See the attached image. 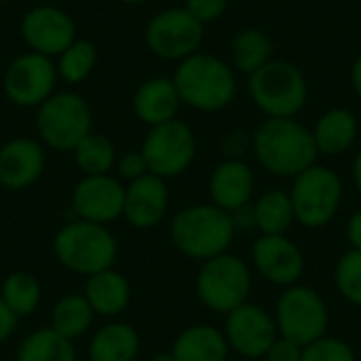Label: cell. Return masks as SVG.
<instances>
[{
	"instance_id": "6da1fadb",
	"label": "cell",
	"mask_w": 361,
	"mask_h": 361,
	"mask_svg": "<svg viewBox=\"0 0 361 361\" xmlns=\"http://www.w3.org/2000/svg\"><path fill=\"white\" fill-rule=\"evenodd\" d=\"M252 150L273 176L296 178L317 163V146L313 131L296 118H267L252 133Z\"/></svg>"
},
{
	"instance_id": "7a4b0ae2",
	"label": "cell",
	"mask_w": 361,
	"mask_h": 361,
	"mask_svg": "<svg viewBox=\"0 0 361 361\" xmlns=\"http://www.w3.org/2000/svg\"><path fill=\"white\" fill-rule=\"evenodd\" d=\"M235 224L228 212L214 203L186 205L169 222V239L173 247L190 260H212L226 254L235 241Z\"/></svg>"
},
{
	"instance_id": "3957f363",
	"label": "cell",
	"mask_w": 361,
	"mask_h": 361,
	"mask_svg": "<svg viewBox=\"0 0 361 361\" xmlns=\"http://www.w3.org/2000/svg\"><path fill=\"white\" fill-rule=\"evenodd\" d=\"M171 80L182 104L199 112H220L237 95L233 68L222 57L201 51L178 61Z\"/></svg>"
},
{
	"instance_id": "277c9868",
	"label": "cell",
	"mask_w": 361,
	"mask_h": 361,
	"mask_svg": "<svg viewBox=\"0 0 361 361\" xmlns=\"http://www.w3.org/2000/svg\"><path fill=\"white\" fill-rule=\"evenodd\" d=\"M53 254L66 271L91 277L114 269L118 258V241L108 226L74 218L55 233Z\"/></svg>"
},
{
	"instance_id": "5b68a950",
	"label": "cell",
	"mask_w": 361,
	"mask_h": 361,
	"mask_svg": "<svg viewBox=\"0 0 361 361\" xmlns=\"http://www.w3.org/2000/svg\"><path fill=\"white\" fill-rule=\"evenodd\" d=\"M247 91L267 118H296L309 99V82L302 70L275 57L247 76Z\"/></svg>"
},
{
	"instance_id": "8992f818",
	"label": "cell",
	"mask_w": 361,
	"mask_h": 361,
	"mask_svg": "<svg viewBox=\"0 0 361 361\" xmlns=\"http://www.w3.org/2000/svg\"><path fill=\"white\" fill-rule=\"evenodd\" d=\"M91 131V108L76 91H55L36 108V133L51 150L72 152Z\"/></svg>"
},
{
	"instance_id": "52a82bcc",
	"label": "cell",
	"mask_w": 361,
	"mask_h": 361,
	"mask_svg": "<svg viewBox=\"0 0 361 361\" xmlns=\"http://www.w3.org/2000/svg\"><path fill=\"white\" fill-rule=\"evenodd\" d=\"M195 286L203 307L214 313L228 315L237 307L250 302L252 271L243 258L226 252L201 262Z\"/></svg>"
},
{
	"instance_id": "ba28073f",
	"label": "cell",
	"mask_w": 361,
	"mask_h": 361,
	"mask_svg": "<svg viewBox=\"0 0 361 361\" xmlns=\"http://www.w3.org/2000/svg\"><path fill=\"white\" fill-rule=\"evenodd\" d=\"M343 192V180L334 169L311 165L292 180L290 199L296 222L313 231L328 226L341 209Z\"/></svg>"
},
{
	"instance_id": "9c48e42d",
	"label": "cell",
	"mask_w": 361,
	"mask_h": 361,
	"mask_svg": "<svg viewBox=\"0 0 361 361\" xmlns=\"http://www.w3.org/2000/svg\"><path fill=\"white\" fill-rule=\"evenodd\" d=\"M279 336L307 347L328 334L330 311L324 296L302 283L286 288L275 305Z\"/></svg>"
},
{
	"instance_id": "30bf717a",
	"label": "cell",
	"mask_w": 361,
	"mask_h": 361,
	"mask_svg": "<svg viewBox=\"0 0 361 361\" xmlns=\"http://www.w3.org/2000/svg\"><path fill=\"white\" fill-rule=\"evenodd\" d=\"M140 150L152 176L171 180L192 165L197 157V137L188 123L173 118L163 125L148 127Z\"/></svg>"
},
{
	"instance_id": "8fae6325",
	"label": "cell",
	"mask_w": 361,
	"mask_h": 361,
	"mask_svg": "<svg viewBox=\"0 0 361 361\" xmlns=\"http://www.w3.org/2000/svg\"><path fill=\"white\" fill-rule=\"evenodd\" d=\"M205 25L197 21L184 6L163 8L146 23L144 40L152 55L165 61H182L203 44Z\"/></svg>"
},
{
	"instance_id": "7c38bea8",
	"label": "cell",
	"mask_w": 361,
	"mask_h": 361,
	"mask_svg": "<svg viewBox=\"0 0 361 361\" xmlns=\"http://www.w3.org/2000/svg\"><path fill=\"white\" fill-rule=\"evenodd\" d=\"M59 80L53 57L25 51L8 61L2 76L4 97L17 108H38L55 93Z\"/></svg>"
},
{
	"instance_id": "4fadbf2b",
	"label": "cell",
	"mask_w": 361,
	"mask_h": 361,
	"mask_svg": "<svg viewBox=\"0 0 361 361\" xmlns=\"http://www.w3.org/2000/svg\"><path fill=\"white\" fill-rule=\"evenodd\" d=\"M19 32L30 51L59 57L76 40V23L70 13L53 4H36L21 17Z\"/></svg>"
},
{
	"instance_id": "5bb4252c",
	"label": "cell",
	"mask_w": 361,
	"mask_h": 361,
	"mask_svg": "<svg viewBox=\"0 0 361 361\" xmlns=\"http://www.w3.org/2000/svg\"><path fill=\"white\" fill-rule=\"evenodd\" d=\"M125 184L112 176H82L72 188V212L74 218L95 222V224H112L123 218L125 209Z\"/></svg>"
},
{
	"instance_id": "9a60e30c",
	"label": "cell",
	"mask_w": 361,
	"mask_h": 361,
	"mask_svg": "<svg viewBox=\"0 0 361 361\" xmlns=\"http://www.w3.org/2000/svg\"><path fill=\"white\" fill-rule=\"evenodd\" d=\"M250 256L256 273L283 290L300 283L307 269L302 250L288 235H260L252 243Z\"/></svg>"
},
{
	"instance_id": "2e32d148",
	"label": "cell",
	"mask_w": 361,
	"mask_h": 361,
	"mask_svg": "<svg viewBox=\"0 0 361 361\" xmlns=\"http://www.w3.org/2000/svg\"><path fill=\"white\" fill-rule=\"evenodd\" d=\"M224 336L228 347L247 360H260L279 338L275 317L260 305L245 302L226 315Z\"/></svg>"
},
{
	"instance_id": "e0dca14e",
	"label": "cell",
	"mask_w": 361,
	"mask_h": 361,
	"mask_svg": "<svg viewBox=\"0 0 361 361\" xmlns=\"http://www.w3.org/2000/svg\"><path fill=\"white\" fill-rule=\"evenodd\" d=\"M47 169L42 142L32 137H13L0 146V186L19 192L34 186Z\"/></svg>"
},
{
	"instance_id": "ac0fdd59",
	"label": "cell",
	"mask_w": 361,
	"mask_h": 361,
	"mask_svg": "<svg viewBox=\"0 0 361 361\" xmlns=\"http://www.w3.org/2000/svg\"><path fill=\"white\" fill-rule=\"evenodd\" d=\"M169 209L167 180L146 173L144 178L129 182L125 188L123 218L137 231H150L159 226Z\"/></svg>"
},
{
	"instance_id": "d6986e66",
	"label": "cell",
	"mask_w": 361,
	"mask_h": 361,
	"mask_svg": "<svg viewBox=\"0 0 361 361\" xmlns=\"http://www.w3.org/2000/svg\"><path fill=\"white\" fill-rule=\"evenodd\" d=\"M207 188H209L212 203L233 214L252 203L256 190V176L245 161L224 159L212 171Z\"/></svg>"
},
{
	"instance_id": "ffe728a7",
	"label": "cell",
	"mask_w": 361,
	"mask_h": 361,
	"mask_svg": "<svg viewBox=\"0 0 361 361\" xmlns=\"http://www.w3.org/2000/svg\"><path fill=\"white\" fill-rule=\"evenodd\" d=\"M131 106L137 121H142L148 127H154L178 118L182 99L171 78L152 76L135 89Z\"/></svg>"
},
{
	"instance_id": "44dd1931",
	"label": "cell",
	"mask_w": 361,
	"mask_h": 361,
	"mask_svg": "<svg viewBox=\"0 0 361 361\" xmlns=\"http://www.w3.org/2000/svg\"><path fill=\"white\" fill-rule=\"evenodd\" d=\"M95 317L116 319L131 305V283L116 269H108L87 277L82 290Z\"/></svg>"
},
{
	"instance_id": "7402d4cb",
	"label": "cell",
	"mask_w": 361,
	"mask_h": 361,
	"mask_svg": "<svg viewBox=\"0 0 361 361\" xmlns=\"http://www.w3.org/2000/svg\"><path fill=\"white\" fill-rule=\"evenodd\" d=\"M169 351L176 361H228L231 347L220 328L195 324L176 336Z\"/></svg>"
},
{
	"instance_id": "603a6c76",
	"label": "cell",
	"mask_w": 361,
	"mask_h": 361,
	"mask_svg": "<svg viewBox=\"0 0 361 361\" xmlns=\"http://www.w3.org/2000/svg\"><path fill=\"white\" fill-rule=\"evenodd\" d=\"M140 334L127 324L112 319L99 326L89 341V361H135L140 355Z\"/></svg>"
},
{
	"instance_id": "cb8c5ba5",
	"label": "cell",
	"mask_w": 361,
	"mask_h": 361,
	"mask_svg": "<svg viewBox=\"0 0 361 361\" xmlns=\"http://www.w3.org/2000/svg\"><path fill=\"white\" fill-rule=\"evenodd\" d=\"M360 135V123L357 116L347 108H330L326 110L315 127H313V140L319 154L326 157H341L355 144Z\"/></svg>"
},
{
	"instance_id": "d4e9b609",
	"label": "cell",
	"mask_w": 361,
	"mask_h": 361,
	"mask_svg": "<svg viewBox=\"0 0 361 361\" xmlns=\"http://www.w3.org/2000/svg\"><path fill=\"white\" fill-rule=\"evenodd\" d=\"M95 322V313L87 302L82 292H72L61 296L51 309V326L57 334L68 341L82 338Z\"/></svg>"
},
{
	"instance_id": "484cf974",
	"label": "cell",
	"mask_w": 361,
	"mask_h": 361,
	"mask_svg": "<svg viewBox=\"0 0 361 361\" xmlns=\"http://www.w3.org/2000/svg\"><path fill=\"white\" fill-rule=\"evenodd\" d=\"M252 205L256 216V231L260 235H286L296 222L290 192L281 188H271L262 192Z\"/></svg>"
},
{
	"instance_id": "4316f807",
	"label": "cell",
	"mask_w": 361,
	"mask_h": 361,
	"mask_svg": "<svg viewBox=\"0 0 361 361\" xmlns=\"http://www.w3.org/2000/svg\"><path fill=\"white\" fill-rule=\"evenodd\" d=\"M233 66L243 74H254L273 59V40L260 27H243L235 34L231 44Z\"/></svg>"
},
{
	"instance_id": "83f0119b",
	"label": "cell",
	"mask_w": 361,
	"mask_h": 361,
	"mask_svg": "<svg viewBox=\"0 0 361 361\" xmlns=\"http://www.w3.org/2000/svg\"><path fill=\"white\" fill-rule=\"evenodd\" d=\"M15 361H78V355L72 341L47 326L30 332L21 341Z\"/></svg>"
},
{
	"instance_id": "f1b7e54d",
	"label": "cell",
	"mask_w": 361,
	"mask_h": 361,
	"mask_svg": "<svg viewBox=\"0 0 361 361\" xmlns=\"http://www.w3.org/2000/svg\"><path fill=\"white\" fill-rule=\"evenodd\" d=\"M72 159L82 176H106V173H112L118 154L110 137L91 131L72 150Z\"/></svg>"
},
{
	"instance_id": "f546056e",
	"label": "cell",
	"mask_w": 361,
	"mask_h": 361,
	"mask_svg": "<svg viewBox=\"0 0 361 361\" xmlns=\"http://www.w3.org/2000/svg\"><path fill=\"white\" fill-rule=\"evenodd\" d=\"M0 298L21 319V317H30L36 313L42 300V288L32 273L15 271L4 277L0 286Z\"/></svg>"
},
{
	"instance_id": "4dcf8cb0",
	"label": "cell",
	"mask_w": 361,
	"mask_h": 361,
	"mask_svg": "<svg viewBox=\"0 0 361 361\" xmlns=\"http://www.w3.org/2000/svg\"><path fill=\"white\" fill-rule=\"evenodd\" d=\"M57 66V74L66 85H80L85 82L91 72L97 66V47L91 40H80L76 38L55 61Z\"/></svg>"
},
{
	"instance_id": "1f68e13d",
	"label": "cell",
	"mask_w": 361,
	"mask_h": 361,
	"mask_svg": "<svg viewBox=\"0 0 361 361\" xmlns=\"http://www.w3.org/2000/svg\"><path fill=\"white\" fill-rule=\"evenodd\" d=\"M334 286L343 300L361 307V250L345 252L334 267Z\"/></svg>"
},
{
	"instance_id": "d6a6232c",
	"label": "cell",
	"mask_w": 361,
	"mask_h": 361,
	"mask_svg": "<svg viewBox=\"0 0 361 361\" xmlns=\"http://www.w3.org/2000/svg\"><path fill=\"white\" fill-rule=\"evenodd\" d=\"M302 361H357V355L347 341L326 334L302 347Z\"/></svg>"
},
{
	"instance_id": "836d02e7",
	"label": "cell",
	"mask_w": 361,
	"mask_h": 361,
	"mask_svg": "<svg viewBox=\"0 0 361 361\" xmlns=\"http://www.w3.org/2000/svg\"><path fill=\"white\" fill-rule=\"evenodd\" d=\"M114 169H116V178L121 182H127V184L144 178L146 173H150L142 150H129L125 154H118Z\"/></svg>"
},
{
	"instance_id": "e575fe53",
	"label": "cell",
	"mask_w": 361,
	"mask_h": 361,
	"mask_svg": "<svg viewBox=\"0 0 361 361\" xmlns=\"http://www.w3.org/2000/svg\"><path fill=\"white\" fill-rule=\"evenodd\" d=\"M228 6V0H186L184 8L203 25L218 21Z\"/></svg>"
},
{
	"instance_id": "d590c367",
	"label": "cell",
	"mask_w": 361,
	"mask_h": 361,
	"mask_svg": "<svg viewBox=\"0 0 361 361\" xmlns=\"http://www.w3.org/2000/svg\"><path fill=\"white\" fill-rule=\"evenodd\" d=\"M247 148H252V135H247L245 131H231L220 142V150L228 161H243Z\"/></svg>"
},
{
	"instance_id": "8d00e7d4",
	"label": "cell",
	"mask_w": 361,
	"mask_h": 361,
	"mask_svg": "<svg viewBox=\"0 0 361 361\" xmlns=\"http://www.w3.org/2000/svg\"><path fill=\"white\" fill-rule=\"evenodd\" d=\"M264 361H302V347L300 345H296V343H292V341H288V338H283V336H279L273 345H271V349L264 353Z\"/></svg>"
},
{
	"instance_id": "74e56055",
	"label": "cell",
	"mask_w": 361,
	"mask_h": 361,
	"mask_svg": "<svg viewBox=\"0 0 361 361\" xmlns=\"http://www.w3.org/2000/svg\"><path fill=\"white\" fill-rule=\"evenodd\" d=\"M17 324H19V317L0 298V345H4V343L11 341V336L17 330Z\"/></svg>"
},
{
	"instance_id": "f35d334b",
	"label": "cell",
	"mask_w": 361,
	"mask_h": 361,
	"mask_svg": "<svg viewBox=\"0 0 361 361\" xmlns=\"http://www.w3.org/2000/svg\"><path fill=\"white\" fill-rule=\"evenodd\" d=\"M231 218H233V224H235L237 233H241V231L247 233V231L256 228V216H254V205L252 203L241 207V209H237V212H233Z\"/></svg>"
},
{
	"instance_id": "ab89813d",
	"label": "cell",
	"mask_w": 361,
	"mask_h": 361,
	"mask_svg": "<svg viewBox=\"0 0 361 361\" xmlns=\"http://www.w3.org/2000/svg\"><path fill=\"white\" fill-rule=\"evenodd\" d=\"M347 239L353 250H361V209L351 214V218L347 222Z\"/></svg>"
},
{
	"instance_id": "60d3db41",
	"label": "cell",
	"mask_w": 361,
	"mask_h": 361,
	"mask_svg": "<svg viewBox=\"0 0 361 361\" xmlns=\"http://www.w3.org/2000/svg\"><path fill=\"white\" fill-rule=\"evenodd\" d=\"M351 85H353V91L361 97V53L351 66Z\"/></svg>"
},
{
	"instance_id": "b9f144b4",
	"label": "cell",
	"mask_w": 361,
	"mask_h": 361,
	"mask_svg": "<svg viewBox=\"0 0 361 361\" xmlns=\"http://www.w3.org/2000/svg\"><path fill=\"white\" fill-rule=\"evenodd\" d=\"M353 184L361 197V150L355 154V161H353Z\"/></svg>"
},
{
	"instance_id": "7bdbcfd3",
	"label": "cell",
	"mask_w": 361,
	"mask_h": 361,
	"mask_svg": "<svg viewBox=\"0 0 361 361\" xmlns=\"http://www.w3.org/2000/svg\"><path fill=\"white\" fill-rule=\"evenodd\" d=\"M150 361H176L173 353L171 351H161V353H154Z\"/></svg>"
},
{
	"instance_id": "ee69618b",
	"label": "cell",
	"mask_w": 361,
	"mask_h": 361,
	"mask_svg": "<svg viewBox=\"0 0 361 361\" xmlns=\"http://www.w3.org/2000/svg\"><path fill=\"white\" fill-rule=\"evenodd\" d=\"M121 4H144V2H150V0H116Z\"/></svg>"
},
{
	"instance_id": "f6af8a7d",
	"label": "cell",
	"mask_w": 361,
	"mask_h": 361,
	"mask_svg": "<svg viewBox=\"0 0 361 361\" xmlns=\"http://www.w3.org/2000/svg\"><path fill=\"white\" fill-rule=\"evenodd\" d=\"M2 2H6V0H0V4H2Z\"/></svg>"
}]
</instances>
